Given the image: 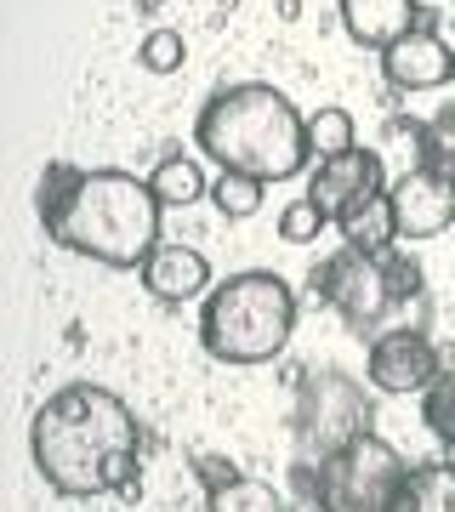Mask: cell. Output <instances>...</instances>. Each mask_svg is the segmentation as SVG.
<instances>
[{"label":"cell","mask_w":455,"mask_h":512,"mask_svg":"<svg viewBox=\"0 0 455 512\" xmlns=\"http://www.w3.org/2000/svg\"><path fill=\"white\" fill-rule=\"evenodd\" d=\"M35 473L69 501L126 490L143 467V427L120 393L97 382H69L29 421Z\"/></svg>","instance_id":"cell-1"},{"label":"cell","mask_w":455,"mask_h":512,"mask_svg":"<svg viewBox=\"0 0 455 512\" xmlns=\"http://www.w3.org/2000/svg\"><path fill=\"white\" fill-rule=\"evenodd\" d=\"M35 211L46 222V239L103 268H143L160 251V194L148 188V177H131L114 165L103 171H80L63 160L46 165Z\"/></svg>","instance_id":"cell-2"},{"label":"cell","mask_w":455,"mask_h":512,"mask_svg":"<svg viewBox=\"0 0 455 512\" xmlns=\"http://www.w3.org/2000/svg\"><path fill=\"white\" fill-rule=\"evenodd\" d=\"M194 148L211 154L222 171H245L256 183H291L313 171L308 114L262 80H245L211 97L194 120Z\"/></svg>","instance_id":"cell-3"},{"label":"cell","mask_w":455,"mask_h":512,"mask_svg":"<svg viewBox=\"0 0 455 512\" xmlns=\"http://www.w3.org/2000/svg\"><path fill=\"white\" fill-rule=\"evenodd\" d=\"M296 291L268 268L228 274L200 308V342L217 365H268L291 348Z\"/></svg>","instance_id":"cell-4"},{"label":"cell","mask_w":455,"mask_h":512,"mask_svg":"<svg viewBox=\"0 0 455 512\" xmlns=\"http://www.w3.org/2000/svg\"><path fill=\"white\" fill-rule=\"evenodd\" d=\"M313 296L325 308L342 313L347 330H370L382 336L387 313L404 308L410 296H421V262L410 251H359V245H342L330 251L319 268H313Z\"/></svg>","instance_id":"cell-5"},{"label":"cell","mask_w":455,"mask_h":512,"mask_svg":"<svg viewBox=\"0 0 455 512\" xmlns=\"http://www.w3.org/2000/svg\"><path fill=\"white\" fill-rule=\"evenodd\" d=\"M404 478H410V467L382 433H359L336 456L302 467V484L319 512H393Z\"/></svg>","instance_id":"cell-6"},{"label":"cell","mask_w":455,"mask_h":512,"mask_svg":"<svg viewBox=\"0 0 455 512\" xmlns=\"http://www.w3.org/2000/svg\"><path fill=\"white\" fill-rule=\"evenodd\" d=\"M359 433H370V404L353 387V376L342 370H308L302 382V410H296V439H302V456L325 461L336 456L342 444H353Z\"/></svg>","instance_id":"cell-7"},{"label":"cell","mask_w":455,"mask_h":512,"mask_svg":"<svg viewBox=\"0 0 455 512\" xmlns=\"http://www.w3.org/2000/svg\"><path fill=\"white\" fill-rule=\"evenodd\" d=\"M444 376V353L433 348V336L416 325H387L382 336H370L364 353V382L387 393V399H410Z\"/></svg>","instance_id":"cell-8"},{"label":"cell","mask_w":455,"mask_h":512,"mask_svg":"<svg viewBox=\"0 0 455 512\" xmlns=\"http://www.w3.org/2000/svg\"><path fill=\"white\" fill-rule=\"evenodd\" d=\"M399 239H438L455 228V171L444 165H404V177L387 188Z\"/></svg>","instance_id":"cell-9"},{"label":"cell","mask_w":455,"mask_h":512,"mask_svg":"<svg viewBox=\"0 0 455 512\" xmlns=\"http://www.w3.org/2000/svg\"><path fill=\"white\" fill-rule=\"evenodd\" d=\"M376 194H387L382 188V154H376V148H353L342 160H319L308 171V200L319 205L330 222H342L353 205L376 200Z\"/></svg>","instance_id":"cell-10"},{"label":"cell","mask_w":455,"mask_h":512,"mask_svg":"<svg viewBox=\"0 0 455 512\" xmlns=\"http://www.w3.org/2000/svg\"><path fill=\"white\" fill-rule=\"evenodd\" d=\"M382 69H387V86L393 92H438V86L455 80V52L433 29H416L393 52H382Z\"/></svg>","instance_id":"cell-11"},{"label":"cell","mask_w":455,"mask_h":512,"mask_svg":"<svg viewBox=\"0 0 455 512\" xmlns=\"http://www.w3.org/2000/svg\"><path fill=\"white\" fill-rule=\"evenodd\" d=\"M342 29L370 52H393L404 35L421 29V0H336Z\"/></svg>","instance_id":"cell-12"},{"label":"cell","mask_w":455,"mask_h":512,"mask_svg":"<svg viewBox=\"0 0 455 512\" xmlns=\"http://www.w3.org/2000/svg\"><path fill=\"white\" fill-rule=\"evenodd\" d=\"M143 285L160 302H194V296H211V262L194 245H160L143 262Z\"/></svg>","instance_id":"cell-13"},{"label":"cell","mask_w":455,"mask_h":512,"mask_svg":"<svg viewBox=\"0 0 455 512\" xmlns=\"http://www.w3.org/2000/svg\"><path fill=\"white\" fill-rule=\"evenodd\" d=\"M200 478H205V512H285V495L273 490L268 478H245L217 456L200 461Z\"/></svg>","instance_id":"cell-14"},{"label":"cell","mask_w":455,"mask_h":512,"mask_svg":"<svg viewBox=\"0 0 455 512\" xmlns=\"http://www.w3.org/2000/svg\"><path fill=\"white\" fill-rule=\"evenodd\" d=\"M393 512H455V461H421V467H410Z\"/></svg>","instance_id":"cell-15"},{"label":"cell","mask_w":455,"mask_h":512,"mask_svg":"<svg viewBox=\"0 0 455 512\" xmlns=\"http://www.w3.org/2000/svg\"><path fill=\"white\" fill-rule=\"evenodd\" d=\"M336 228H342V245H359V251H393L399 245V222H393V200L387 194L353 205Z\"/></svg>","instance_id":"cell-16"},{"label":"cell","mask_w":455,"mask_h":512,"mask_svg":"<svg viewBox=\"0 0 455 512\" xmlns=\"http://www.w3.org/2000/svg\"><path fill=\"white\" fill-rule=\"evenodd\" d=\"M148 188L160 194V205H194V200L211 194V188H205L200 160H188V154H165V160L148 171Z\"/></svg>","instance_id":"cell-17"},{"label":"cell","mask_w":455,"mask_h":512,"mask_svg":"<svg viewBox=\"0 0 455 512\" xmlns=\"http://www.w3.org/2000/svg\"><path fill=\"white\" fill-rule=\"evenodd\" d=\"M308 148H313V165L353 154V148H359L353 114H347V109H313V114H308Z\"/></svg>","instance_id":"cell-18"},{"label":"cell","mask_w":455,"mask_h":512,"mask_svg":"<svg viewBox=\"0 0 455 512\" xmlns=\"http://www.w3.org/2000/svg\"><path fill=\"white\" fill-rule=\"evenodd\" d=\"M421 421H427V433L455 456V365H444V376L421 393Z\"/></svg>","instance_id":"cell-19"},{"label":"cell","mask_w":455,"mask_h":512,"mask_svg":"<svg viewBox=\"0 0 455 512\" xmlns=\"http://www.w3.org/2000/svg\"><path fill=\"white\" fill-rule=\"evenodd\" d=\"M262 188L268 183H256V177H245V171H222L217 188H211V200H217L222 217H256L262 211Z\"/></svg>","instance_id":"cell-20"},{"label":"cell","mask_w":455,"mask_h":512,"mask_svg":"<svg viewBox=\"0 0 455 512\" xmlns=\"http://www.w3.org/2000/svg\"><path fill=\"white\" fill-rule=\"evenodd\" d=\"M325 228H330V217L308 200V194H302V200H291L285 211H279V239H285V245H313V239L325 234Z\"/></svg>","instance_id":"cell-21"},{"label":"cell","mask_w":455,"mask_h":512,"mask_svg":"<svg viewBox=\"0 0 455 512\" xmlns=\"http://www.w3.org/2000/svg\"><path fill=\"white\" fill-rule=\"evenodd\" d=\"M182 57H188V46H182V35L177 29H154V35L137 46V63H143L148 74H171V69H182Z\"/></svg>","instance_id":"cell-22"},{"label":"cell","mask_w":455,"mask_h":512,"mask_svg":"<svg viewBox=\"0 0 455 512\" xmlns=\"http://www.w3.org/2000/svg\"><path fill=\"white\" fill-rule=\"evenodd\" d=\"M427 165L455 171V103H450V109H438L433 120H427Z\"/></svg>","instance_id":"cell-23"},{"label":"cell","mask_w":455,"mask_h":512,"mask_svg":"<svg viewBox=\"0 0 455 512\" xmlns=\"http://www.w3.org/2000/svg\"><path fill=\"white\" fill-rule=\"evenodd\" d=\"M165 0H137V12H160Z\"/></svg>","instance_id":"cell-24"}]
</instances>
